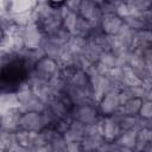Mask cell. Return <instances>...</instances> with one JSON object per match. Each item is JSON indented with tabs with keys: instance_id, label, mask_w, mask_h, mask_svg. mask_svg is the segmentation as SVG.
<instances>
[{
	"instance_id": "obj_1",
	"label": "cell",
	"mask_w": 152,
	"mask_h": 152,
	"mask_svg": "<svg viewBox=\"0 0 152 152\" xmlns=\"http://www.w3.org/2000/svg\"><path fill=\"white\" fill-rule=\"evenodd\" d=\"M101 114L99 112L97 104L95 103H86L72 106L70 110V118L72 120H77L84 125L96 124L101 119Z\"/></svg>"
},
{
	"instance_id": "obj_2",
	"label": "cell",
	"mask_w": 152,
	"mask_h": 152,
	"mask_svg": "<svg viewBox=\"0 0 152 152\" xmlns=\"http://www.w3.org/2000/svg\"><path fill=\"white\" fill-rule=\"evenodd\" d=\"M45 37L46 36L44 34L42 27L36 23L28 25L23 30V39H24L25 49H28V50L40 49Z\"/></svg>"
},
{
	"instance_id": "obj_3",
	"label": "cell",
	"mask_w": 152,
	"mask_h": 152,
	"mask_svg": "<svg viewBox=\"0 0 152 152\" xmlns=\"http://www.w3.org/2000/svg\"><path fill=\"white\" fill-rule=\"evenodd\" d=\"M46 128L43 113L26 112L20 115V129H25L28 132L39 133Z\"/></svg>"
},
{
	"instance_id": "obj_4",
	"label": "cell",
	"mask_w": 152,
	"mask_h": 152,
	"mask_svg": "<svg viewBox=\"0 0 152 152\" xmlns=\"http://www.w3.org/2000/svg\"><path fill=\"white\" fill-rule=\"evenodd\" d=\"M121 107L119 100V91H112L106 94L97 104L99 112L102 116H110Z\"/></svg>"
},
{
	"instance_id": "obj_5",
	"label": "cell",
	"mask_w": 152,
	"mask_h": 152,
	"mask_svg": "<svg viewBox=\"0 0 152 152\" xmlns=\"http://www.w3.org/2000/svg\"><path fill=\"white\" fill-rule=\"evenodd\" d=\"M63 15H64V7L62 10L55 11L50 17H48L44 21L39 24L45 36H51L56 31L63 27Z\"/></svg>"
},
{
	"instance_id": "obj_6",
	"label": "cell",
	"mask_w": 152,
	"mask_h": 152,
	"mask_svg": "<svg viewBox=\"0 0 152 152\" xmlns=\"http://www.w3.org/2000/svg\"><path fill=\"white\" fill-rule=\"evenodd\" d=\"M20 101L15 90H2L0 95V113L19 110Z\"/></svg>"
},
{
	"instance_id": "obj_7",
	"label": "cell",
	"mask_w": 152,
	"mask_h": 152,
	"mask_svg": "<svg viewBox=\"0 0 152 152\" xmlns=\"http://www.w3.org/2000/svg\"><path fill=\"white\" fill-rule=\"evenodd\" d=\"M101 128H102V135L106 141H115L120 133L121 128L110 116H102L101 118Z\"/></svg>"
},
{
	"instance_id": "obj_8",
	"label": "cell",
	"mask_w": 152,
	"mask_h": 152,
	"mask_svg": "<svg viewBox=\"0 0 152 152\" xmlns=\"http://www.w3.org/2000/svg\"><path fill=\"white\" fill-rule=\"evenodd\" d=\"M124 25V20L119 18L116 14L103 15L101 20V30L106 36H116Z\"/></svg>"
},
{
	"instance_id": "obj_9",
	"label": "cell",
	"mask_w": 152,
	"mask_h": 152,
	"mask_svg": "<svg viewBox=\"0 0 152 152\" xmlns=\"http://www.w3.org/2000/svg\"><path fill=\"white\" fill-rule=\"evenodd\" d=\"M34 69L40 71L42 74L46 75L48 77H56V76H59V71H61V65L57 61L52 59V58H49V57H43L42 59H39L36 65H34Z\"/></svg>"
},
{
	"instance_id": "obj_10",
	"label": "cell",
	"mask_w": 152,
	"mask_h": 152,
	"mask_svg": "<svg viewBox=\"0 0 152 152\" xmlns=\"http://www.w3.org/2000/svg\"><path fill=\"white\" fill-rule=\"evenodd\" d=\"M1 114V131L17 132L20 129V115L19 110H11Z\"/></svg>"
},
{
	"instance_id": "obj_11",
	"label": "cell",
	"mask_w": 152,
	"mask_h": 152,
	"mask_svg": "<svg viewBox=\"0 0 152 152\" xmlns=\"http://www.w3.org/2000/svg\"><path fill=\"white\" fill-rule=\"evenodd\" d=\"M48 104L40 99L34 93L24 102L20 103V108L19 112L20 113H26V112H34V113H44L46 109Z\"/></svg>"
},
{
	"instance_id": "obj_12",
	"label": "cell",
	"mask_w": 152,
	"mask_h": 152,
	"mask_svg": "<svg viewBox=\"0 0 152 152\" xmlns=\"http://www.w3.org/2000/svg\"><path fill=\"white\" fill-rule=\"evenodd\" d=\"M40 49L43 50L44 52V56L45 57H49V58H52L55 61H59V57H61V53H62V49L63 46H59L58 44L53 43L51 39H49L48 37H45Z\"/></svg>"
},
{
	"instance_id": "obj_13",
	"label": "cell",
	"mask_w": 152,
	"mask_h": 152,
	"mask_svg": "<svg viewBox=\"0 0 152 152\" xmlns=\"http://www.w3.org/2000/svg\"><path fill=\"white\" fill-rule=\"evenodd\" d=\"M118 144L121 146L128 148V150H134L135 148V142H137V129H127L122 131L119 135V138L115 140Z\"/></svg>"
},
{
	"instance_id": "obj_14",
	"label": "cell",
	"mask_w": 152,
	"mask_h": 152,
	"mask_svg": "<svg viewBox=\"0 0 152 152\" xmlns=\"http://www.w3.org/2000/svg\"><path fill=\"white\" fill-rule=\"evenodd\" d=\"M0 145H1V151L4 152H11L18 144L17 140V134L15 132H5L1 131L0 133Z\"/></svg>"
},
{
	"instance_id": "obj_15",
	"label": "cell",
	"mask_w": 152,
	"mask_h": 152,
	"mask_svg": "<svg viewBox=\"0 0 152 152\" xmlns=\"http://www.w3.org/2000/svg\"><path fill=\"white\" fill-rule=\"evenodd\" d=\"M78 19H80V15L75 12H70L65 8V5H64V15H63V27L70 32L72 36L76 33V27H77V24H78Z\"/></svg>"
},
{
	"instance_id": "obj_16",
	"label": "cell",
	"mask_w": 152,
	"mask_h": 152,
	"mask_svg": "<svg viewBox=\"0 0 152 152\" xmlns=\"http://www.w3.org/2000/svg\"><path fill=\"white\" fill-rule=\"evenodd\" d=\"M141 83H142V81L129 68H125L124 78H122L120 89H134V88L139 87Z\"/></svg>"
},
{
	"instance_id": "obj_17",
	"label": "cell",
	"mask_w": 152,
	"mask_h": 152,
	"mask_svg": "<svg viewBox=\"0 0 152 152\" xmlns=\"http://www.w3.org/2000/svg\"><path fill=\"white\" fill-rule=\"evenodd\" d=\"M68 84L76 87V88H89L90 87V80H89V76L86 71L76 69V71L74 72L72 77Z\"/></svg>"
},
{
	"instance_id": "obj_18",
	"label": "cell",
	"mask_w": 152,
	"mask_h": 152,
	"mask_svg": "<svg viewBox=\"0 0 152 152\" xmlns=\"http://www.w3.org/2000/svg\"><path fill=\"white\" fill-rule=\"evenodd\" d=\"M152 48V30L144 28L135 32V49Z\"/></svg>"
},
{
	"instance_id": "obj_19",
	"label": "cell",
	"mask_w": 152,
	"mask_h": 152,
	"mask_svg": "<svg viewBox=\"0 0 152 152\" xmlns=\"http://www.w3.org/2000/svg\"><path fill=\"white\" fill-rule=\"evenodd\" d=\"M37 1H27V0H14L11 1V12L13 14H20L33 11Z\"/></svg>"
},
{
	"instance_id": "obj_20",
	"label": "cell",
	"mask_w": 152,
	"mask_h": 152,
	"mask_svg": "<svg viewBox=\"0 0 152 152\" xmlns=\"http://www.w3.org/2000/svg\"><path fill=\"white\" fill-rule=\"evenodd\" d=\"M88 43H89L88 42V38H84L82 36L74 34V36H71V38L68 42L66 46L72 51V53H80V52H84Z\"/></svg>"
},
{
	"instance_id": "obj_21",
	"label": "cell",
	"mask_w": 152,
	"mask_h": 152,
	"mask_svg": "<svg viewBox=\"0 0 152 152\" xmlns=\"http://www.w3.org/2000/svg\"><path fill=\"white\" fill-rule=\"evenodd\" d=\"M104 138L102 135H86L82 140V147L83 150L96 152L99 147L103 144Z\"/></svg>"
},
{
	"instance_id": "obj_22",
	"label": "cell",
	"mask_w": 152,
	"mask_h": 152,
	"mask_svg": "<svg viewBox=\"0 0 152 152\" xmlns=\"http://www.w3.org/2000/svg\"><path fill=\"white\" fill-rule=\"evenodd\" d=\"M150 135L151 131L148 128H141L137 131V142H135V148L139 152H142L146 147H148L150 144Z\"/></svg>"
},
{
	"instance_id": "obj_23",
	"label": "cell",
	"mask_w": 152,
	"mask_h": 152,
	"mask_svg": "<svg viewBox=\"0 0 152 152\" xmlns=\"http://www.w3.org/2000/svg\"><path fill=\"white\" fill-rule=\"evenodd\" d=\"M15 134H17V140L19 145L25 147H34V140H36L37 133L28 132L25 129H19L15 132Z\"/></svg>"
},
{
	"instance_id": "obj_24",
	"label": "cell",
	"mask_w": 152,
	"mask_h": 152,
	"mask_svg": "<svg viewBox=\"0 0 152 152\" xmlns=\"http://www.w3.org/2000/svg\"><path fill=\"white\" fill-rule=\"evenodd\" d=\"M141 104H142V100H141V99H138V97H134V99L129 100L128 102H126L125 104H122V106L120 107V109H121L126 115L135 116V115H139Z\"/></svg>"
},
{
	"instance_id": "obj_25",
	"label": "cell",
	"mask_w": 152,
	"mask_h": 152,
	"mask_svg": "<svg viewBox=\"0 0 152 152\" xmlns=\"http://www.w3.org/2000/svg\"><path fill=\"white\" fill-rule=\"evenodd\" d=\"M33 23H34V19H33L32 11L26 13H20V14H13V25L20 28H25Z\"/></svg>"
},
{
	"instance_id": "obj_26",
	"label": "cell",
	"mask_w": 152,
	"mask_h": 152,
	"mask_svg": "<svg viewBox=\"0 0 152 152\" xmlns=\"http://www.w3.org/2000/svg\"><path fill=\"white\" fill-rule=\"evenodd\" d=\"M71 33L70 32H68L64 27H62V28H59L58 31H56L55 33H52L51 36H46L49 39H51L53 43H56V44H58L59 46H64V45H66L68 44V42L70 40V38H71Z\"/></svg>"
},
{
	"instance_id": "obj_27",
	"label": "cell",
	"mask_w": 152,
	"mask_h": 152,
	"mask_svg": "<svg viewBox=\"0 0 152 152\" xmlns=\"http://www.w3.org/2000/svg\"><path fill=\"white\" fill-rule=\"evenodd\" d=\"M97 63L101 66H103L107 71H109V70H112L113 68L116 66V57L110 51H103V53L101 55V57H100Z\"/></svg>"
},
{
	"instance_id": "obj_28",
	"label": "cell",
	"mask_w": 152,
	"mask_h": 152,
	"mask_svg": "<svg viewBox=\"0 0 152 152\" xmlns=\"http://www.w3.org/2000/svg\"><path fill=\"white\" fill-rule=\"evenodd\" d=\"M63 139L65 140L66 144H70V142H82L83 138H84V134L80 131H76L74 128H71L69 126V128L62 134Z\"/></svg>"
},
{
	"instance_id": "obj_29",
	"label": "cell",
	"mask_w": 152,
	"mask_h": 152,
	"mask_svg": "<svg viewBox=\"0 0 152 152\" xmlns=\"http://www.w3.org/2000/svg\"><path fill=\"white\" fill-rule=\"evenodd\" d=\"M115 14L121 18L122 20H125L126 18L131 17V15H135L133 10L131 8L128 1H118V5H116V10H115Z\"/></svg>"
},
{
	"instance_id": "obj_30",
	"label": "cell",
	"mask_w": 152,
	"mask_h": 152,
	"mask_svg": "<svg viewBox=\"0 0 152 152\" xmlns=\"http://www.w3.org/2000/svg\"><path fill=\"white\" fill-rule=\"evenodd\" d=\"M124 23L129 28H132L134 32H138V31H141V30L146 28L145 27V24H144V21L141 19V15H131V17L126 18L124 20Z\"/></svg>"
},
{
	"instance_id": "obj_31",
	"label": "cell",
	"mask_w": 152,
	"mask_h": 152,
	"mask_svg": "<svg viewBox=\"0 0 152 152\" xmlns=\"http://www.w3.org/2000/svg\"><path fill=\"white\" fill-rule=\"evenodd\" d=\"M91 31H93V25H91L88 20H86V19H83V18L80 17L78 24H77V27H76V33H75V34L82 36V37H84V38H88V37L90 36Z\"/></svg>"
},
{
	"instance_id": "obj_32",
	"label": "cell",
	"mask_w": 152,
	"mask_h": 152,
	"mask_svg": "<svg viewBox=\"0 0 152 152\" xmlns=\"http://www.w3.org/2000/svg\"><path fill=\"white\" fill-rule=\"evenodd\" d=\"M97 5L103 15H109V14H115L118 1H97Z\"/></svg>"
},
{
	"instance_id": "obj_33",
	"label": "cell",
	"mask_w": 152,
	"mask_h": 152,
	"mask_svg": "<svg viewBox=\"0 0 152 152\" xmlns=\"http://www.w3.org/2000/svg\"><path fill=\"white\" fill-rule=\"evenodd\" d=\"M139 116H141L146 120L152 119V101H150V100L142 101V104H141V108L139 112Z\"/></svg>"
},
{
	"instance_id": "obj_34",
	"label": "cell",
	"mask_w": 152,
	"mask_h": 152,
	"mask_svg": "<svg viewBox=\"0 0 152 152\" xmlns=\"http://www.w3.org/2000/svg\"><path fill=\"white\" fill-rule=\"evenodd\" d=\"M51 146H52V152H68L66 151V142L62 135H58L51 142Z\"/></svg>"
},
{
	"instance_id": "obj_35",
	"label": "cell",
	"mask_w": 152,
	"mask_h": 152,
	"mask_svg": "<svg viewBox=\"0 0 152 152\" xmlns=\"http://www.w3.org/2000/svg\"><path fill=\"white\" fill-rule=\"evenodd\" d=\"M135 94L133 89H120L119 90V100H120V104H125L126 102H128L129 100L134 99Z\"/></svg>"
},
{
	"instance_id": "obj_36",
	"label": "cell",
	"mask_w": 152,
	"mask_h": 152,
	"mask_svg": "<svg viewBox=\"0 0 152 152\" xmlns=\"http://www.w3.org/2000/svg\"><path fill=\"white\" fill-rule=\"evenodd\" d=\"M141 19L145 24V27L148 30H152V7L141 14Z\"/></svg>"
},
{
	"instance_id": "obj_37",
	"label": "cell",
	"mask_w": 152,
	"mask_h": 152,
	"mask_svg": "<svg viewBox=\"0 0 152 152\" xmlns=\"http://www.w3.org/2000/svg\"><path fill=\"white\" fill-rule=\"evenodd\" d=\"M80 6H81V1L80 0H71V1H65V8L70 12H75L78 14L80 11Z\"/></svg>"
},
{
	"instance_id": "obj_38",
	"label": "cell",
	"mask_w": 152,
	"mask_h": 152,
	"mask_svg": "<svg viewBox=\"0 0 152 152\" xmlns=\"http://www.w3.org/2000/svg\"><path fill=\"white\" fill-rule=\"evenodd\" d=\"M66 151L68 152H82V142H70L66 144Z\"/></svg>"
},
{
	"instance_id": "obj_39",
	"label": "cell",
	"mask_w": 152,
	"mask_h": 152,
	"mask_svg": "<svg viewBox=\"0 0 152 152\" xmlns=\"http://www.w3.org/2000/svg\"><path fill=\"white\" fill-rule=\"evenodd\" d=\"M34 150H36V152H52V146H51V144H45Z\"/></svg>"
},
{
	"instance_id": "obj_40",
	"label": "cell",
	"mask_w": 152,
	"mask_h": 152,
	"mask_svg": "<svg viewBox=\"0 0 152 152\" xmlns=\"http://www.w3.org/2000/svg\"><path fill=\"white\" fill-rule=\"evenodd\" d=\"M146 100H150V101H152V89H150V90L147 91V95H146Z\"/></svg>"
},
{
	"instance_id": "obj_41",
	"label": "cell",
	"mask_w": 152,
	"mask_h": 152,
	"mask_svg": "<svg viewBox=\"0 0 152 152\" xmlns=\"http://www.w3.org/2000/svg\"><path fill=\"white\" fill-rule=\"evenodd\" d=\"M131 152H139V151H137V150H132Z\"/></svg>"
}]
</instances>
